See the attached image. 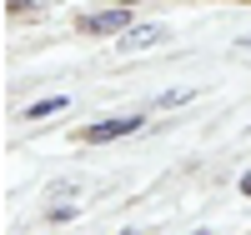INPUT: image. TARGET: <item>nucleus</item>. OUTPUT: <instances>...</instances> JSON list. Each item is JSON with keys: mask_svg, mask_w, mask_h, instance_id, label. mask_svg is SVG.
I'll return each instance as SVG.
<instances>
[{"mask_svg": "<svg viewBox=\"0 0 251 235\" xmlns=\"http://www.w3.org/2000/svg\"><path fill=\"white\" fill-rule=\"evenodd\" d=\"M161 40H166V25H131V30H121V55H141Z\"/></svg>", "mask_w": 251, "mask_h": 235, "instance_id": "nucleus-3", "label": "nucleus"}, {"mask_svg": "<svg viewBox=\"0 0 251 235\" xmlns=\"http://www.w3.org/2000/svg\"><path fill=\"white\" fill-rule=\"evenodd\" d=\"M241 45H246V50H251V35H246V40H241Z\"/></svg>", "mask_w": 251, "mask_h": 235, "instance_id": "nucleus-9", "label": "nucleus"}, {"mask_svg": "<svg viewBox=\"0 0 251 235\" xmlns=\"http://www.w3.org/2000/svg\"><path fill=\"white\" fill-rule=\"evenodd\" d=\"M121 235H141V230H121Z\"/></svg>", "mask_w": 251, "mask_h": 235, "instance_id": "nucleus-10", "label": "nucleus"}, {"mask_svg": "<svg viewBox=\"0 0 251 235\" xmlns=\"http://www.w3.org/2000/svg\"><path fill=\"white\" fill-rule=\"evenodd\" d=\"M75 215H80V210H75V205H50V220H55V225H71Z\"/></svg>", "mask_w": 251, "mask_h": 235, "instance_id": "nucleus-6", "label": "nucleus"}, {"mask_svg": "<svg viewBox=\"0 0 251 235\" xmlns=\"http://www.w3.org/2000/svg\"><path fill=\"white\" fill-rule=\"evenodd\" d=\"M191 235H206V230H191Z\"/></svg>", "mask_w": 251, "mask_h": 235, "instance_id": "nucleus-11", "label": "nucleus"}, {"mask_svg": "<svg viewBox=\"0 0 251 235\" xmlns=\"http://www.w3.org/2000/svg\"><path fill=\"white\" fill-rule=\"evenodd\" d=\"M71 105V95H50V100H35V105H25V120H40V115H55V110H66Z\"/></svg>", "mask_w": 251, "mask_h": 235, "instance_id": "nucleus-4", "label": "nucleus"}, {"mask_svg": "<svg viewBox=\"0 0 251 235\" xmlns=\"http://www.w3.org/2000/svg\"><path fill=\"white\" fill-rule=\"evenodd\" d=\"M10 10H40V0H10Z\"/></svg>", "mask_w": 251, "mask_h": 235, "instance_id": "nucleus-7", "label": "nucleus"}, {"mask_svg": "<svg viewBox=\"0 0 251 235\" xmlns=\"http://www.w3.org/2000/svg\"><path fill=\"white\" fill-rule=\"evenodd\" d=\"M80 30H86V35H116V30H131V10H126V5H111V10L80 15Z\"/></svg>", "mask_w": 251, "mask_h": 235, "instance_id": "nucleus-2", "label": "nucleus"}, {"mask_svg": "<svg viewBox=\"0 0 251 235\" xmlns=\"http://www.w3.org/2000/svg\"><path fill=\"white\" fill-rule=\"evenodd\" d=\"M191 95L196 90H166V95H156V105H161V110H171V105H191Z\"/></svg>", "mask_w": 251, "mask_h": 235, "instance_id": "nucleus-5", "label": "nucleus"}, {"mask_svg": "<svg viewBox=\"0 0 251 235\" xmlns=\"http://www.w3.org/2000/svg\"><path fill=\"white\" fill-rule=\"evenodd\" d=\"M131 130H141V115H121V120H96V125H86V130H80V140H86V145H111V140L131 135Z\"/></svg>", "mask_w": 251, "mask_h": 235, "instance_id": "nucleus-1", "label": "nucleus"}, {"mask_svg": "<svg viewBox=\"0 0 251 235\" xmlns=\"http://www.w3.org/2000/svg\"><path fill=\"white\" fill-rule=\"evenodd\" d=\"M241 190H246V195H251V175H246V180H241Z\"/></svg>", "mask_w": 251, "mask_h": 235, "instance_id": "nucleus-8", "label": "nucleus"}]
</instances>
